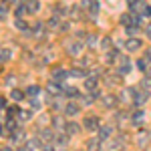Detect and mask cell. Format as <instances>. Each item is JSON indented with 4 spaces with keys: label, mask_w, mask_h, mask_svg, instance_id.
<instances>
[{
    "label": "cell",
    "mask_w": 151,
    "mask_h": 151,
    "mask_svg": "<svg viewBox=\"0 0 151 151\" xmlns=\"http://www.w3.org/2000/svg\"><path fill=\"white\" fill-rule=\"evenodd\" d=\"M83 125L89 129V131H97L99 129V117H85V121H83Z\"/></svg>",
    "instance_id": "cell-1"
},
{
    "label": "cell",
    "mask_w": 151,
    "mask_h": 151,
    "mask_svg": "<svg viewBox=\"0 0 151 151\" xmlns=\"http://www.w3.org/2000/svg\"><path fill=\"white\" fill-rule=\"evenodd\" d=\"M67 52H69L70 57H79L83 52L81 42H67Z\"/></svg>",
    "instance_id": "cell-2"
},
{
    "label": "cell",
    "mask_w": 151,
    "mask_h": 151,
    "mask_svg": "<svg viewBox=\"0 0 151 151\" xmlns=\"http://www.w3.org/2000/svg\"><path fill=\"white\" fill-rule=\"evenodd\" d=\"M149 101V93L147 91H135V105H145Z\"/></svg>",
    "instance_id": "cell-3"
},
{
    "label": "cell",
    "mask_w": 151,
    "mask_h": 151,
    "mask_svg": "<svg viewBox=\"0 0 151 151\" xmlns=\"http://www.w3.org/2000/svg\"><path fill=\"white\" fill-rule=\"evenodd\" d=\"M141 47H143V45H141L139 38H129L127 42H125V48H127L129 52H133V50H139Z\"/></svg>",
    "instance_id": "cell-4"
},
{
    "label": "cell",
    "mask_w": 151,
    "mask_h": 151,
    "mask_svg": "<svg viewBox=\"0 0 151 151\" xmlns=\"http://www.w3.org/2000/svg\"><path fill=\"white\" fill-rule=\"evenodd\" d=\"M38 8H40V2H38V0H26V12L35 14Z\"/></svg>",
    "instance_id": "cell-5"
},
{
    "label": "cell",
    "mask_w": 151,
    "mask_h": 151,
    "mask_svg": "<svg viewBox=\"0 0 151 151\" xmlns=\"http://www.w3.org/2000/svg\"><path fill=\"white\" fill-rule=\"evenodd\" d=\"M65 131H67L69 135H77V133L81 131V127H79V123H73V121H70V123L65 125Z\"/></svg>",
    "instance_id": "cell-6"
},
{
    "label": "cell",
    "mask_w": 151,
    "mask_h": 151,
    "mask_svg": "<svg viewBox=\"0 0 151 151\" xmlns=\"http://www.w3.org/2000/svg\"><path fill=\"white\" fill-rule=\"evenodd\" d=\"M65 113L69 117H75L77 113H79V105L77 103H67V107H65Z\"/></svg>",
    "instance_id": "cell-7"
},
{
    "label": "cell",
    "mask_w": 151,
    "mask_h": 151,
    "mask_svg": "<svg viewBox=\"0 0 151 151\" xmlns=\"http://www.w3.org/2000/svg\"><path fill=\"white\" fill-rule=\"evenodd\" d=\"M131 70V65H129L127 57H121V67H119V75H127Z\"/></svg>",
    "instance_id": "cell-8"
},
{
    "label": "cell",
    "mask_w": 151,
    "mask_h": 151,
    "mask_svg": "<svg viewBox=\"0 0 151 151\" xmlns=\"http://www.w3.org/2000/svg\"><path fill=\"white\" fill-rule=\"evenodd\" d=\"M67 75H69V73H67V70H63V69H52V73H50V77H52L55 81H63Z\"/></svg>",
    "instance_id": "cell-9"
},
{
    "label": "cell",
    "mask_w": 151,
    "mask_h": 151,
    "mask_svg": "<svg viewBox=\"0 0 151 151\" xmlns=\"http://www.w3.org/2000/svg\"><path fill=\"white\" fill-rule=\"evenodd\" d=\"M97 131H99V137H101V139H109V137H111V133H113V127L105 125V127L97 129Z\"/></svg>",
    "instance_id": "cell-10"
},
{
    "label": "cell",
    "mask_w": 151,
    "mask_h": 151,
    "mask_svg": "<svg viewBox=\"0 0 151 151\" xmlns=\"http://www.w3.org/2000/svg\"><path fill=\"white\" fill-rule=\"evenodd\" d=\"M42 145V139L38 137V139H30V141H26V145H24V149H38Z\"/></svg>",
    "instance_id": "cell-11"
},
{
    "label": "cell",
    "mask_w": 151,
    "mask_h": 151,
    "mask_svg": "<svg viewBox=\"0 0 151 151\" xmlns=\"http://www.w3.org/2000/svg\"><path fill=\"white\" fill-rule=\"evenodd\" d=\"M24 139V131L22 129H14V135H12V143H20Z\"/></svg>",
    "instance_id": "cell-12"
},
{
    "label": "cell",
    "mask_w": 151,
    "mask_h": 151,
    "mask_svg": "<svg viewBox=\"0 0 151 151\" xmlns=\"http://www.w3.org/2000/svg\"><path fill=\"white\" fill-rule=\"evenodd\" d=\"M101 137H97V139H89L87 141V147H89V149H99V147H101Z\"/></svg>",
    "instance_id": "cell-13"
},
{
    "label": "cell",
    "mask_w": 151,
    "mask_h": 151,
    "mask_svg": "<svg viewBox=\"0 0 151 151\" xmlns=\"http://www.w3.org/2000/svg\"><path fill=\"white\" fill-rule=\"evenodd\" d=\"M103 105L111 109V107H115V105H117V99L113 97V95H107V97H105V101H103Z\"/></svg>",
    "instance_id": "cell-14"
},
{
    "label": "cell",
    "mask_w": 151,
    "mask_h": 151,
    "mask_svg": "<svg viewBox=\"0 0 151 151\" xmlns=\"http://www.w3.org/2000/svg\"><path fill=\"white\" fill-rule=\"evenodd\" d=\"M143 8H145V2H141V0H137L135 4H131V10L137 12V14H141V12H143Z\"/></svg>",
    "instance_id": "cell-15"
},
{
    "label": "cell",
    "mask_w": 151,
    "mask_h": 151,
    "mask_svg": "<svg viewBox=\"0 0 151 151\" xmlns=\"http://www.w3.org/2000/svg\"><path fill=\"white\" fill-rule=\"evenodd\" d=\"M60 89H63V87H58V83H48V93L58 95V93H60Z\"/></svg>",
    "instance_id": "cell-16"
},
{
    "label": "cell",
    "mask_w": 151,
    "mask_h": 151,
    "mask_svg": "<svg viewBox=\"0 0 151 151\" xmlns=\"http://www.w3.org/2000/svg\"><path fill=\"white\" fill-rule=\"evenodd\" d=\"M22 97H24L22 91H18V89H12V93H10V99H12V101H20Z\"/></svg>",
    "instance_id": "cell-17"
},
{
    "label": "cell",
    "mask_w": 151,
    "mask_h": 151,
    "mask_svg": "<svg viewBox=\"0 0 151 151\" xmlns=\"http://www.w3.org/2000/svg\"><path fill=\"white\" fill-rule=\"evenodd\" d=\"M57 145H58V147L69 145V137H67V135H58V137H57Z\"/></svg>",
    "instance_id": "cell-18"
},
{
    "label": "cell",
    "mask_w": 151,
    "mask_h": 151,
    "mask_svg": "<svg viewBox=\"0 0 151 151\" xmlns=\"http://www.w3.org/2000/svg\"><path fill=\"white\" fill-rule=\"evenodd\" d=\"M40 139H42V141H52V139H55V133H52V131H48V129H47V131H42V135H40Z\"/></svg>",
    "instance_id": "cell-19"
},
{
    "label": "cell",
    "mask_w": 151,
    "mask_h": 151,
    "mask_svg": "<svg viewBox=\"0 0 151 151\" xmlns=\"http://www.w3.org/2000/svg\"><path fill=\"white\" fill-rule=\"evenodd\" d=\"M14 26H16L18 30H26V24H24V20L20 18V16H16V20H14Z\"/></svg>",
    "instance_id": "cell-20"
},
{
    "label": "cell",
    "mask_w": 151,
    "mask_h": 151,
    "mask_svg": "<svg viewBox=\"0 0 151 151\" xmlns=\"http://www.w3.org/2000/svg\"><path fill=\"white\" fill-rule=\"evenodd\" d=\"M63 91L69 95V97H77V95H79V91H77L75 87H63Z\"/></svg>",
    "instance_id": "cell-21"
},
{
    "label": "cell",
    "mask_w": 151,
    "mask_h": 151,
    "mask_svg": "<svg viewBox=\"0 0 151 151\" xmlns=\"http://www.w3.org/2000/svg\"><path fill=\"white\" fill-rule=\"evenodd\" d=\"M10 58V50H6V48H2L0 50V63H6Z\"/></svg>",
    "instance_id": "cell-22"
},
{
    "label": "cell",
    "mask_w": 151,
    "mask_h": 151,
    "mask_svg": "<svg viewBox=\"0 0 151 151\" xmlns=\"http://www.w3.org/2000/svg\"><path fill=\"white\" fill-rule=\"evenodd\" d=\"M111 45H113V40H111L109 36H105L103 40H101V47H103L105 50H109V48H111Z\"/></svg>",
    "instance_id": "cell-23"
},
{
    "label": "cell",
    "mask_w": 151,
    "mask_h": 151,
    "mask_svg": "<svg viewBox=\"0 0 151 151\" xmlns=\"http://www.w3.org/2000/svg\"><path fill=\"white\" fill-rule=\"evenodd\" d=\"M89 10H91V16H97V12H99V2H91V6H89Z\"/></svg>",
    "instance_id": "cell-24"
},
{
    "label": "cell",
    "mask_w": 151,
    "mask_h": 151,
    "mask_svg": "<svg viewBox=\"0 0 151 151\" xmlns=\"http://www.w3.org/2000/svg\"><path fill=\"white\" fill-rule=\"evenodd\" d=\"M85 87H87L89 91H95V87H97V81H95V79H87V81H85Z\"/></svg>",
    "instance_id": "cell-25"
},
{
    "label": "cell",
    "mask_w": 151,
    "mask_h": 151,
    "mask_svg": "<svg viewBox=\"0 0 151 151\" xmlns=\"http://www.w3.org/2000/svg\"><path fill=\"white\" fill-rule=\"evenodd\" d=\"M121 22L125 24V26H127V24H133V16H129V14H123V16H121Z\"/></svg>",
    "instance_id": "cell-26"
},
{
    "label": "cell",
    "mask_w": 151,
    "mask_h": 151,
    "mask_svg": "<svg viewBox=\"0 0 151 151\" xmlns=\"http://www.w3.org/2000/svg\"><path fill=\"white\" fill-rule=\"evenodd\" d=\"M141 119H143V111H135L133 113V123H141Z\"/></svg>",
    "instance_id": "cell-27"
},
{
    "label": "cell",
    "mask_w": 151,
    "mask_h": 151,
    "mask_svg": "<svg viewBox=\"0 0 151 151\" xmlns=\"http://www.w3.org/2000/svg\"><path fill=\"white\" fill-rule=\"evenodd\" d=\"M26 93L30 95V97H35V95H38V87H36V85H30V87H28V91H26Z\"/></svg>",
    "instance_id": "cell-28"
},
{
    "label": "cell",
    "mask_w": 151,
    "mask_h": 151,
    "mask_svg": "<svg viewBox=\"0 0 151 151\" xmlns=\"http://www.w3.org/2000/svg\"><path fill=\"white\" fill-rule=\"evenodd\" d=\"M6 16H8V8H6V6L2 4V6H0V20H4Z\"/></svg>",
    "instance_id": "cell-29"
},
{
    "label": "cell",
    "mask_w": 151,
    "mask_h": 151,
    "mask_svg": "<svg viewBox=\"0 0 151 151\" xmlns=\"http://www.w3.org/2000/svg\"><path fill=\"white\" fill-rule=\"evenodd\" d=\"M4 83H6V85H8V87H12V85H14V83H16V77H14V75H8V77H6V79H4Z\"/></svg>",
    "instance_id": "cell-30"
},
{
    "label": "cell",
    "mask_w": 151,
    "mask_h": 151,
    "mask_svg": "<svg viewBox=\"0 0 151 151\" xmlns=\"http://www.w3.org/2000/svg\"><path fill=\"white\" fill-rule=\"evenodd\" d=\"M127 35H129V36L137 35V26H135V24H133V26H131V24H127Z\"/></svg>",
    "instance_id": "cell-31"
},
{
    "label": "cell",
    "mask_w": 151,
    "mask_h": 151,
    "mask_svg": "<svg viewBox=\"0 0 151 151\" xmlns=\"http://www.w3.org/2000/svg\"><path fill=\"white\" fill-rule=\"evenodd\" d=\"M141 16H145V18H151V6H147V4H145V8H143V12H141Z\"/></svg>",
    "instance_id": "cell-32"
},
{
    "label": "cell",
    "mask_w": 151,
    "mask_h": 151,
    "mask_svg": "<svg viewBox=\"0 0 151 151\" xmlns=\"http://www.w3.org/2000/svg\"><path fill=\"white\" fill-rule=\"evenodd\" d=\"M30 107H32V109H40V101H38V99H35V97H32V99H30Z\"/></svg>",
    "instance_id": "cell-33"
},
{
    "label": "cell",
    "mask_w": 151,
    "mask_h": 151,
    "mask_svg": "<svg viewBox=\"0 0 151 151\" xmlns=\"http://www.w3.org/2000/svg\"><path fill=\"white\" fill-rule=\"evenodd\" d=\"M87 42H89L91 47H95V45H97V35H89V38H87Z\"/></svg>",
    "instance_id": "cell-34"
},
{
    "label": "cell",
    "mask_w": 151,
    "mask_h": 151,
    "mask_svg": "<svg viewBox=\"0 0 151 151\" xmlns=\"http://www.w3.org/2000/svg\"><path fill=\"white\" fill-rule=\"evenodd\" d=\"M137 67H139L141 70H145V67H147V60H145V58H139V60H137Z\"/></svg>",
    "instance_id": "cell-35"
},
{
    "label": "cell",
    "mask_w": 151,
    "mask_h": 151,
    "mask_svg": "<svg viewBox=\"0 0 151 151\" xmlns=\"http://www.w3.org/2000/svg\"><path fill=\"white\" fill-rule=\"evenodd\" d=\"M69 75H70V77H77V79H79V77H83V75H85V73H83V70H70Z\"/></svg>",
    "instance_id": "cell-36"
},
{
    "label": "cell",
    "mask_w": 151,
    "mask_h": 151,
    "mask_svg": "<svg viewBox=\"0 0 151 151\" xmlns=\"http://www.w3.org/2000/svg\"><path fill=\"white\" fill-rule=\"evenodd\" d=\"M145 60H147V69H151V50H147V55H145Z\"/></svg>",
    "instance_id": "cell-37"
},
{
    "label": "cell",
    "mask_w": 151,
    "mask_h": 151,
    "mask_svg": "<svg viewBox=\"0 0 151 151\" xmlns=\"http://www.w3.org/2000/svg\"><path fill=\"white\" fill-rule=\"evenodd\" d=\"M48 26H52V28L58 26V18H50V20H48Z\"/></svg>",
    "instance_id": "cell-38"
},
{
    "label": "cell",
    "mask_w": 151,
    "mask_h": 151,
    "mask_svg": "<svg viewBox=\"0 0 151 151\" xmlns=\"http://www.w3.org/2000/svg\"><path fill=\"white\" fill-rule=\"evenodd\" d=\"M20 119H22V121H28V119H30V113H28V111H22V113H20Z\"/></svg>",
    "instance_id": "cell-39"
},
{
    "label": "cell",
    "mask_w": 151,
    "mask_h": 151,
    "mask_svg": "<svg viewBox=\"0 0 151 151\" xmlns=\"http://www.w3.org/2000/svg\"><path fill=\"white\" fill-rule=\"evenodd\" d=\"M55 125H57V127H65L67 123H63V119H55Z\"/></svg>",
    "instance_id": "cell-40"
},
{
    "label": "cell",
    "mask_w": 151,
    "mask_h": 151,
    "mask_svg": "<svg viewBox=\"0 0 151 151\" xmlns=\"http://www.w3.org/2000/svg\"><path fill=\"white\" fill-rule=\"evenodd\" d=\"M4 107H6V99H4V97H0V109H4Z\"/></svg>",
    "instance_id": "cell-41"
},
{
    "label": "cell",
    "mask_w": 151,
    "mask_h": 151,
    "mask_svg": "<svg viewBox=\"0 0 151 151\" xmlns=\"http://www.w3.org/2000/svg\"><path fill=\"white\" fill-rule=\"evenodd\" d=\"M16 111H18V109H16V107H10V109H8V115H14V113H16Z\"/></svg>",
    "instance_id": "cell-42"
},
{
    "label": "cell",
    "mask_w": 151,
    "mask_h": 151,
    "mask_svg": "<svg viewBox=\"0 0 151 151\" xmlns=\"http://www.w3.org/2000/svg\"><path fill=\"white\" fill-rule=\"evenodd\" d=\"M143 87H145V89H147V87H151V79H145V81H143Z\"/></svg>",
    "instance_id": "cell-43"
},
{
    "label": "cell",
    "mask_w": 151,
    "mask_h": 151,
    "mask_svg": "<svg viewBox=\"0 0 151 151\" xmlns=\"http://www.w3.org/2000/svg\"><path fill=\"white\" fill-rule=\"evenodd\" d=\"M6 129H10V131H14V121H10V123L6 125Z\"/></svg>",
    "instance_id": "cell-44"
},
{
    "label": "cell",
    "mask_w": 151,
    "mask_h": 151,
    "mask_svg": "<svg viewBox=\"0 0 151 151\" xmlns=\"http://www.w3.org/2000/svg\"><path fill=\"white\" fill-rule=\"evenodd\" d=\"M4 133H6V129H4L2 125H0V135H4Z\"/></svg>",
    "instance_id": "cell-45"
},
{
    "label": "cell",
    "mask_w": 151,
    "mask_h": 151,
    "mask_svg": "<svg viewBox=\"0 0 151 151\" xmlns=\"http://www.w3.org/2000/svg\"><path fill=\"white\" fill-rule=\"evenodd\" d=\"M129 2V6H131V4H135V2H137V0H127Z\"/></svg>",
    "instance_id": "cell-46"
},
{
    "label": "cell",
    "mask_w": 151,
    "mask_h": 151,
    "mask_svg": "<svg viewBox=\"0 0 151 151\" xmlns=\"http://www.w3.org/2000/svg\"><path fill=\"white\" fill-rule=\"evenodd\" d=\"M4 2H8V4H14V2H16V0H4Z\"/></svg>",
    "instance_id": "cell-47"
}]
</instances>
